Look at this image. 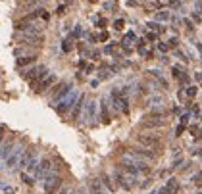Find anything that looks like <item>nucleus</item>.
Wrapping results in <instances>:
<instances>
[{
    "mask_svg": "<svg viewBox=\"0 0 202 194\" xmlns=\"http://www.w3.org/2000/svg\"><path fill=\"white\" fill-rule=\"evenodd\" d=\"M89 190H91V194H104V192H102V186H100V181H98V179H92L91 183H89Z\"/></svg>",
    "mask_w": 202,
    "mask_h": 194,
    "instance_id": "obj_11",
    "label": "nucleus"
},
{
    "mask_svg": "<svg viewBox=\"0 0 202 194\" xmlns=\"http://www.w3.org/2000/svg\"><path fill=\"white\" fill-rule=\"evenodd\" d=\"M123 27V21H115V29H121Z\"/></svg>",
    "mask_w": 202,
    "mask_h": 194,
    "instance_id": "obj_17",
    "label": "nucleus"
},
{
    "mask_svg": "<svg viewBox=\"0 0 202 194\" xmlns=\"http://www.w3.org/2000/svg\"><path fill=\"white\" fill-rule=\"evenodd\" d=\"M83 100H85V96H79V100L75 102L73 113H71V117H73V119H77V117H79V113H81V106H83Z\"/></svg>",
    "mask_w": 202,
    "mask_h": 194,
    "instance_id": "obj_12",
    "label": "nucleus"
},
{
    "mask_svg": "<svg viewBox=\"0 0 202 194\" xmlns=\"http://www.w3.org/2000/svg\"><path fill=\"white\" fill-rule=\"evenodd\" d=\"M48 171H50V160H42L41 165L37 167V171H35V175H37L39 179H42V177H46Z\"/></svg>",
    "mask_w": 202,
    "mask_h": 194,
    "instance_id": "obj_6",
    "label": "nucleus"
},
{
    "mask_svg": "<svg viewBox=\"0 0 202 194\" xmlns=\"http://www.w3.org/2000/svg\"><path fill=\"white\" fill-rule=\"evenodd\" d=\"M4 131H6L4 127H0V140H2V137H4Z\"/></svg>",
    "mask_w": 202,
    "mask_h": 194,
    "instance_id": "obj_19",
    "label": "nucleus"
},
{
    "mask_svg": "<svg viewBox=\"0 0 202 194\" xmlns=\"http://www.w3.org/2000/svg\"><path fill=\"white\" fill-rule=\"evenodd\" d=\"M62 185V179L60 175H50V177H46V183H44V192L46 194H54L56 188Z\"/></svg>",
    "mask_w": 202,
    "mask_h": 194,
    "instance_id": "obj_3",
    "label": "nucleus"
},
{
    "mask_svg": "<svg viewBox=\"0 0 202 194\" xmlns=\"http://www.w3.org/2000/svg\"><path fill=\"white\" fill-rule=\"evenodd\" d=\"M75 102H77V94L71 90V92H69V96H68V98H64V100L60 102V106L56 108V110H58V113H62V116H64V113H65V111H68L71 106H73Z\"/></svg>",
    "mask_w": 202,
    "mask_h": 194,
    "instance_id": "obj_4",
    "label": "nucleus"
},
{
    "mask_svg": "<svg viewBox=\"0 0 202 194\" xmlns=\"http://www.w3.org/2000/svg\"><path fill=\"white\" fill-rule=\"evenodd\" d=\"M68 92H71V87L69 85H60V87H56V92H54V96H52V100H60L64 94H68Z\"/></svg>",
    "mask_w": 202,
    "mask_h": 194,
    "instance_id": "obj_9",
    "label": "nucleus"
},
{
    "mask_svg": "<svg viewBox=\"0 0 202 194\" xmlns=\"http://www.w3.org/2000/svg\"><path fill=\"white\" fill-rule=\"evenodd\" d=\"M112 100H114V108L120 110L121 113H129V106H127V98H125L123 90H112Z\"/></svg>",
    "mask_w": 202,
    "mask_h": 194,
    "instance_id": "obj_2",
    "label": "nucleus"
},
{
    "mask_svg": "<svg viewBox=\"0 0 202 194\" xmlns=\"http://www.w3.org/2000/svg\"><path fill=\"white\" fill-rule=\"evenodd\" d=\"M194 92H196V90H194V87L189 88V96H194Z\"/></svg>",
    "mask_w": 202,
    "mask_h": 194,
    "instance_id": "obj_16",
    "label": "nucleus"
},
{
    "mask_svg": "<svg viewBox=\"0 0 202 194\" xmlns=\"http://www.w3.org/2000/svg\"><path fill=\"white\" fill-rule=\"evenodd\" d=\"M12 148H14V142H12V140L2 144V148H0V160H6V158L10 156V152H12Z\"/></svg>",
    "mask_w": 202,
    "mask_h": 194,
    "instance_id": "obj_10",
    "label": "nucleus"
},
{
    "mask_svg": "<svg viewBox=\"0 0 202 194\" xmlns=\"http://www.w3.org/2000/svg\"><path fill=\"white\" fill-rule=\"evenodd\" d=\"M94 111H96V102H89L87 106H85V121H89L91 123L92 119H94Z\"/></svg>",
    "mask_w": 202,
    "mask_h": 194,
    "instance_id": "obj_8",
    "label": "nucleus"
},
{
    "mask_svg": "<svg viewBox=\"0 0 202 194\" xmlns=\"http://www.w3.org/2000/svg\"><path fill=\"white\" fill-rule=\"evenodd\" d=\"M54 81H56V75H54V73H52V75H46V77L42 79L41 83L37 85V88H35V90H37V92H44L46 88H48L52 83H54Z\"/></svg>",
    "mask_w": 202,
    "mask_h": 194,
    "instance_id": "obj_5",
    "label": "nucleus"
},
{
    "mask_svg": "<svg viewBox=\"0 0 202 194\" xmlns=\"http://www.w3.org/2000/svg\"><path fill=\"white\" fill-rule=\"evenodd\" d=\"M31 62H35V56H25V58H19L18 60V65H27V64H31Z\"/></svg>",
    "mask_w": 202,
    "mask_h": 194,
    "instance_id": "obj_13",
    "label": "nucleus"
},
{
    "mask_svg": "<svg viewBox=\"0 0 202 194\" xmlns=\"http://www.w3.org/2000/svg\"><path fill=\"white\" fill-rule=\"evenodd\" d=\"M137 142L141 146L148 148V150H156V148L162 146L160 137H156V134H137Z\"/></svg>",
    "mask_w": 202,
    "mask_h": 194,
    "instance_id": "obj_1",
    "label": "nucleus"
},
{
    "mask_svg": "<svg viewBox=\"0 0 202 194\" xmlns=\"http://www.w3.org/2000/svg\"><path fill=\"white\" fill-rule=\"evenodd\" d=\"M21 156H23V152H21V148H15V152L12 154V156H8V167H15V165H19V160H21Z\"/></svg>",
    "mask_w": 202,
    "mask_h": 194,
    "instance_id": "obj_7",
    "label": "nucleus"
},
{
    "mask_svg": "<svg viewBox=\"0 0 202 194\" xmlns=\"http://www.w3.org/2000/svg\"><path fill=\"white\" fill-rule=\"evenodd\" d=\"M91 2H94V0H91Z\"/></svg>",
    "mask_w": 202,
    "mask_h": 194,
    "instance_id": "obj_20",
    "label": "nucleus"
},
{
    "mask_svg": "<svg viewBox=\"0 0 202 194\" xmlns=\"http://www.w3.org/2000/svg\"><path fill=\"white\" fill-rule=\"evenodd\" d=\"M60 194H73V188H71V186H65V188H62Z\"/></svg>",
    "mask_w": 202,
    "mask_h": 194,
    "instance_id": "obj_15",
    "label": "nucleus"
},
{
    "mask_svg": "<svg viewBox=\"0 0 202 194\" xmlns=\"http://www.w3.org/2000/svg\"><path fill=\"white\" fill-rule=\"evenodd\" d=\"M23 181H25V183H27V185H31V183H33V181H31V179H29V177H27V175H23Z\"/></svg>",
    "mask_w": 202,
    "mask_h": 194,
    "instance_id": "obj_18",
    "label": "nucleus"
},
{
    "mask_svg": "<svg viewBox=\"0 0 202 194\" xmlns=\"http://www.w3.org/2000/svg\"><path fill=\"white\" fill-rule=\"evenodd\" d=\"M62 48H64L65 52H69V50H71V39H65V41H64V44H62Z\"/></svg>",
    "mask_w": 202,
    "mask_h": 194,
    "instance_id": "obj_14",
    "label": "nucleus"
}]
</instances>
